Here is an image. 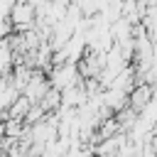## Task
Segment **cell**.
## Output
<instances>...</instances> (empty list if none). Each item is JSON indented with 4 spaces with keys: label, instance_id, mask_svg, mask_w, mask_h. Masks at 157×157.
I'll use <instances>...</instances> for the list:
<instances>
[{
    "label": "cell",
    "instance_id": "cell-1",
    "mask_svg": "<svg viewBox=\"0 0 157 157\" xmlns=\"http://www.w3.org/2000/svg\"><path fill=\"white\" fill-rule=\"evenodd\" d=\"M49 88V81H47V74L42 69H32V76L29 81L25 83L22 88V96L29 101V103H39V98L44 96V91Z\"/></svg>",
    "mask_w": 157,
    "mask_h": 157
},
{
    "label": "cell",
    "instance_id": "cell-2",
    "mask_svg": "<svg viewBox=\"0 0 157 157\" xmlns=\"http://www.w3.org/2000/svg\"><path fill=\"white\" fill-rule=\"evenodd\" d=\"M155 96V88L150 83H135L130 91H128V108H132L135 113H140Z\"/></svg>",
    "mask_w": 157,
    "mask_h": 157
},
{
    "label": "cell",
    "instance_id": "cell-3",
    "mask_svg": "<svg viewBox=\"0 0 157 157\" xmlns=\"http://www.w3.org/2000/svg\"><path fill=\"white\" fill-rule=\"evenodd\" d=\"M59 105H61V91L54 88V86H49V88L44 91V96L39 98V108H42L44 113H56Z\"/></svg>",
    "mask_w": 157,
    "mask_h": 157
},
{
    "label": "cell",
    "instance_id": "cell-4",
    "mask_svg": "<svg viewBox=\"0 0 157 157\" xmlns=\"http://www.w3.org/2000/svg\"><path fill=\"white\" fill-rule=\"evenodd\" d=\"M29 105H32V103H29V101H27V98L20 93V96H17V98H15V101L7 105V110H5V113H7V118H17V120H25V115H27ZM7 118H5V120H7Z\"/></svg>",
    "mask_w": 157,
    "mask_h": 157
}]
</instances>
